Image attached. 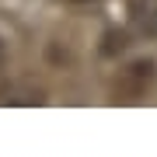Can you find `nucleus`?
<instances>
[{
  "label": "nucleus",
  "instance_id": "obj_2",
  "mask_svg": "<svg viewBox=\"0 0 157 157\" xmlns=\"http://www.w3.org/2000/svg\"><path fill=\"white\" fill-rule=\"evenodd\" d=\"M150 73H154V67H150V63H133V67L122 73V77H126L133 87H129V91H126V87H119V91H115V94H119V101H126V94H129V101H136V98L143 94V87L150 84Z\"/></svg>",
  "mask_w": 157,
  "mask_h": 157
},
{
  "label": "nucleus",
  "instance_id": "obj_1",
  "mask_svg": "<svg viewBox=\"0 0 157 157\" xmlns=\"http://www.w3.org/2000/svg\"><path fill=\"white\" fill-rule=\"evenodd\" d=\"M129 25L147 39H157V0H129Z\"/></svg>",
  "mask_w": 157,
  "mask_h": 157
}]
</instances>
